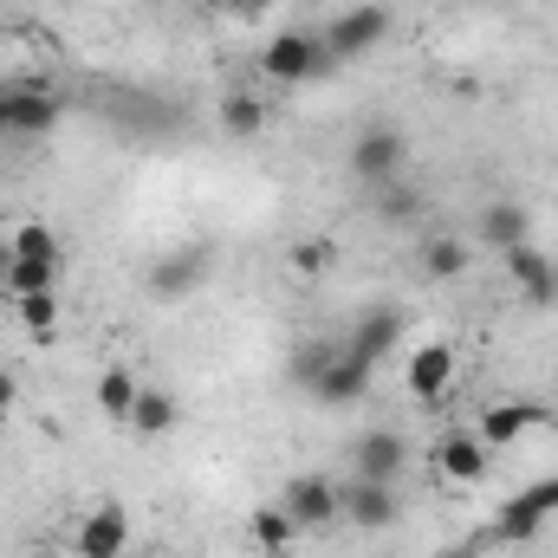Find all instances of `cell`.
Segmentation results:
<instances>
[{
    "mask_svg": "<svg viewBox=\"0 0 558 558\" xmlns=\"http://www.w3.org/2000/svg\"><path fill=\"white\" fill-rule=\"evenodd\" d=\"M0 286L13 292V299H26V292H59V260H7V274H0Z\"/></svg>",
    "mask_w": 558,
    "mask_h": 558,
    "instance_id": "21",
    "label": "cell"
},
{
    "mask_svg": "<svg viewBox=\"0 0 558 558\" xmlns=\"http://www.w3.org/2000/svg\"><path fill=\"white\" fill-rule=\"evenodd\" d=\"M124 546H131V513L118 500H98L78 520V533H72V553L78 558H124Z\"/></svg>",
    "mask_w": 558,
    "mask_h": 558,
    "instance_id": "6",
    "label": "cell"
},
{
    "mask_svg": "<svg viewBox=\"0 0 558 558\" xmlns=\"http://www.w3.org/2000/svg\"><path fill=\"white\" fill-rule=\"evenodd\" d=\"M26 558H59V553H46V546H39V553H26Z\"/></svg>",
    "mask_w": 558,
    "mask_h": 558,
    "instance_id": "32",
    "label": "cell"
},
{
    "mask_svg": "<svg viewBox=\"0 0 558 558\" xmlns=\"http://www.w3.org/2000/svg\"><path fill=\"white\" fill-rule=\"evenodd\" d=\"M13 312H20V331H33L46 344L59 325V292H26V299H13Z\"/></svg>",
    "mask_w": 558,
    "mask_h": 558,
    "instance_id": "24",
    "label": "cell"
},
{
    "mask_svg": "<svg viewBox=\"0 0 558 558\" xmlns=\"http://www.w3.org/2000/svg\"><path fill=\"white\" fill-rule=\"evenodd\" d=\"M403 384H410L416 403H435V397L454 384V351H448V344H422L416 357H410V371H403Z\"/></svg>",
    "mask_w": 558,
    "mask_h": 558,
    "instance_id": "16",
    "label": "cell"
},
{
    "mask_svg": "<svg viewBox=\"0 0 558 558\" xmlns=\"http://www.w3.org/2000/svg\"><path fill=\"white\" fill-rule=\"evenodd\" d=\"M507 274H513V286H520V299H533V305L558 299V260L539 247V241L513 247V254H507Z\"/></svg>",
    "mask_w": 558,
    "mask_h": 558,
    "instance_id": "13",
    "label": "cell"
},
{
    "mask_svg": "<svg viewBox=\"0 0 558 558\" xmlns=\"http://www.w3.org/2000/svg\"><path fill=\"white\" fill-rule=\"evenodd\" d=\"M338 59L325 52V39L318 33H274L267 39V52H260V72L279 78V85H305V78H325Z\"/></svg>",
    "mask_w": 558,
    "mask_h": 558,
    "instance_id": "2",
    "label": "cell"
},
{
    "mask_svg": "<svg viewBox=\"0 0 558 558\" xmlns=\"http://www.w3.org/2000/svg\"><path fill=\"white\" fill-rule=\"evenodd\" d=\"M13 410H20V377H13V371H0V422L13 416Z\"/></svg>",
    "mask_w": 558,
    "mask_h": 558,
    "instance_id": "28",
    "label": "cell"
},
{
    "mask_svg": "<svg viewBox=\"0 0 558 558\" xmlns=\"http://www.w3.org/2000/svg\"><path fill=\"white\" fill-rule=\"evenodd\" d=\"M267 7H274V0H228L221 13H241V20H254V13H267Z\"/></svg>",
    "mask_w": 558,
    "mask_h": 558,
    "instance_id": "29",
    "label": "cell"
},
{
    "mask_svg": "<svg viewBox=\"0 0 558 558\" xmlns=\"http://www.w3.org/2000/svg\"><path fill=\"white\" fill-rule=\"evenodd\" d=\"M553 410L546 403H487L481 422H474V435L487 441V448H513V441H526L533 428H546Z\"/></svg>",
    "mask_w": 558,
    "mask_h": 558,
    "instance_id": "8",
    "label": "cell"
},
{
    "mask_svg": "<svg viewBox=\"0 0 558 558\" xmlns=\"http://www.w3.org/2000/svg\"><path fill=\"white\" fill-rule=\"evenodd\" d=\"M481 241L500 247V254L526 247V241H533V208H526V202H487V208H481Z\"/></svg>",
    "mask_w": 558,
    "mask_h": 558,
    "instance_id": "14",
    "label": "cell"
},
{
    "mask_svg": "<svg viewBox=\"0 0 558 558\" xmlns=\"http://www.w3.org/2000/svg\"><path fill=\"white\" fill-rule=\"evenodd\" d=\"M397 338H403V312H364L357 325H351V338H344V351L351 357H364V364H377V357H390L397 351Z\"/></svg>",
    "mask_w": 558,
    "mask_h": 558,
    "instance_id": "15",
    "label": "cell"
},
{
    "mask_svg": "<svg viewBox=\"0 0 558 558\" xmlns=\"http://www.w3.org/2000/svg\"><path fill=\"white\" fill-rule=\"evenodd\" d=\"M13 85H20V78H0V137H7V111H13Z\"/></svg>",
    "mask_w": 558,
    "mask_h": 558,
    "instance_id": "30",
    "label": "cell"
},
{
    "mask_svg": "<svg viewBox=\"0 0 558 558\" xmlns=\"http://www.w3.org/2000/svg\"><path fill=\"white\" fill-rule=\"evenodd\" d=\"M338 520H351V526H364V533H384L390 520H397V481H344V513Z\"/></svg>",
    "mask_w": 558,
    "mask_h": 558,
    "instance_id": "10",
    "label": "cell"
},
{
    "mask_svg": "<svg viewBox=\"0 0 558 558\" xmlns=\"http://www.w3.org/2000/svg\"><path fill=\"white\" fill-rule=\"evenodd\" d=\"M247 533H254V546L267 558H286L292 553V533H299V520L286 513V507H260L254 520H247Z\"/></svg>",
    "mask_w": 558,
    "mask_h": 558,
    "instance_id": "20",
    "label": "cell"
},
{
    "mask_svg": "<svg viewBox=\"0 0 558 558\" xmlns=\"http://www.w3.org/2000/svg\"><path fill=\"white\" fill-rule=\"evenodd\" d=\"M371 371H377V364L351 357V351H344V338H338L331 364L312 377V397H318V403H331V410H344V403H364V390H371Z\"/></svg>",
    "mask_w": 558,
    "mask_h": 558,
    "instance_id": "7",
    "label": "cell"
},
{
    "mask_svg": "<svg viewBox=\"0 0 558 558\" xmlns=\"http://www.w3.org/2000/svg\"><path fill=\"white\" fill-rule=\"evenodd\" d=\"M20 260H65V247H59V234L46 228V221H20V234L7 241Z\"/></svg>",
    "mask_w": 558,
    "mask_h": 558,
    "instance_id": "25",
    "label": "cell"
},
{
    "mask_svg": "<svg viewBox=\"0 0 558 558\" xmlns=\"http://www.w3.org/2000/svg\"><path fill=\"white\" fill-rule=\"evenodd\" d=\"M202 274H208V254H162L156 267H149V292L156 299H189L195 286H202Z\"/></svg>",
    "mask_w": 558,
    "mask_h": 558,
    "instance_id": "17",
    "label": "cell"
},
{
    "mask_svg": "<svg viewBox=\"0 0 558 558\" xmlns=\"http://www.w3.org/2000/svg\"><path fill=\"white\" fill-rule=\"evenodd\" d=\"M7 260H13V247H7V241H0V274H7Z\"/></svg>",
    "mask_w": 558,
    "mask_h": 558,
    "instance_id": "31",
    "label": "cell"
},
{
    "mask_svg": "<svg viewBox=\"0 0 558 558\" xmlns=\"http://www.w3.org/2000/svg\"><path fill=\"white\" fill-rule=\"evenodd\" d=\"M403 162H410V137L397 131V124H364L357 143H351V175L364 182V189H384V182H397L403 175Z\"/></svg>",
    "mask_w": 558,
    "mask_h": 558,
    "instance_id": "1",
    "label": "cell"
},
{
    "mask_svg": "<svg viewBox=\"0 0 558 558\" xmlns=\"http://www.w3.org/2000/svg\"><path fill=\"white\" fill-rule=\"evenodd\" d=\"M331 351H338L331 338H312V344H299V357H292V377H299V384L312 390V377H318V371L331 364Z\"/></svg>",
    "mask_w": 558,
    "mask_h": 558,
    "instance_id": "26",
    "label": "cell"
},
{
    "mask_svg": "<svg viewBox=\"0 0 558 558\" xmlns=\"http://www.w3.org/2000/svg\"><path fill=\"white\" fill-rule=\"evenodd\" d=\"M403 461H410V441H403L397 428H371V435H357V448H351L357 481H397Z\"/></svg>",
    "mask_w": 558,
    "mask_h": 558,
    "instance_id": "11",
    "label": "cell"
},
{
    "mask_svg": "<svg viewBox=\"0 0 558 558\" xmlns=\"http://www.w3.org/2000/svg\"><path fill=\"white\" fill-rule=\"evenodd\" d=\"M553 513H558V474H546V481L520 487V494L500 507V520H494V546H520V539H533Z\"/></svg>",
    "mask_w": 558,
    "mask_h": 558,
    "instance_id": "3",
    "label": "cell"
},
{
    "mask_svg": "<svg viewBox=\"0 0 558 558\" xmlns=\"http://www.w3.org/2000/svg\"><path fill=\"white\" fill-rule=\"evenodd\" d=\"M318 39H325V52H331L338 65H344V59H364L371 46L390 39V7H344Z\"/></svg>",
    "mask_w": 558,
    "mask_h": 558,
    "instance_id": "4",
    "label": "cell"
},
{
    "mask_svg": "<svg viewBox=\"0 0 558 558\" xmlns=\"http://www.w3.org/2000/svg\"><path fill=\"white\" fill-rule=\"evenodd\" d=\"M221 124H228V137H260L267 131V105L234 92V98H221Z\"/></svg>",
    "mask_w": 558,
    "mask_h": 558,
    "instance_id": "23",
    "label": "cell"
},
{
    "mask_svg": "<svg viewBox=\"0 0 558 558\" xmlns=\"http://www.w3.org/2000/svg\"><path fill=\"white\" fill-rule=\"evenodd\" d=\"M279 507H286L299 526H331V520L344 513V487H338L331 474H292L286 494H279Z\"/></svg>",
    "mask_w": 558,
    "mask_h": 558,
    "instance_id": "5",
    "label": "cell"
},
{
    "mask_svg": "<svg viewBox=\"0 0 558 558\" xmlns=\"http://www.w3.org/2000/svg\"><path fill=\"white\" fill-rule=\"evenodd\" d=\"M175 422H182V403H175L169 390H149V384H143V397H137V410H131V422H124V428H131V435H143V441H162Z\"/></svg>",
    "mask_w": 558,
    "mask_h": 558,
    "instance_id": "18",
    "label": "cell"
},
{
    "mask_svg": "<svg viewBox=\"0 0 558 558\" xmlns=\"http://www.w3.org/2000/svg\"><path fill=\"white\" fill-rule=\"evenodd\" d=\"M377 208H384V215H390V221H410V215H416V195H410V189H403V175H397V182H384V189H377Z\"/></svg>",
    "mask_w": 558,
    "mask_h": 558,
    "instance_id": "27",
    "label": "cell"
},
{
    "mask_svg": "<svg viewBox=\"0 0 558 558\" xmlns=\"http://www.w3.org/2000/svg\"><path fill=\"white\" fill-rule=\"evenodd\" d=\"M137 397H143L137 371H124V364H111V371L98 377V410H105L111 422H131V410H137Z\"/></svg>",
    "mask_w": 558,
    "mask_h": 558,
    "instance_id": "19",
    "label": "cell"
},
{
    "mask_svg": "<svg viewBox=\"0 0 558 558\" xmlns=\"http://www.w3.org/2000/svg\"><path fill=\"white\" fill-rule=\"evenodd\" d=\"M137 558H162V553H137Z\"/></svg>",
    "mask_w": 558,
    "mask_h": 558,
    "instance_id": "34",
    "label": "cell"
},
{
    "mask_svg": "<svg viewBox=\"0 0 558 558\" xmlns=\"http://www.w3.org/2000/svg\"><path fill=\"white\" fill-rule=\"evenodd\" d=\"M487 441L474 435V428H448L441 441H435V468H441V481H454V487H474L481 474H487Z\"/></svg>",
    "mask_w": 558,
    "mask_h": 558,
    "instance_id": "9",
    "label": "cell"
},
{
    "mask_svg": "<svg viewBox=\"0 0 558 558\" xmlns=\"http://www.w3.org/2000/svg\"><path fill=\"white\" fill-rule=\"evenodd\" d=\"M46 131H59V98L46 85L20 78L13 85V111H7V137H46Z\"/></svg>",
    "mask_w": 558,
    "mask_h": 558,
    "instance_id": "12",
    "label": "cell"
},
{
    "mask_svg": "<svg viewBox=\"0 0 558 558\" xmlns=\"http://www.w3.org/2000/svg\"><path fill=\"white\" fill-rule=\"evenodd\" d=\"M202 7H228V0H202Z\"/></svg>",
    "mask_w": 558,
    "mask_h": 558,
    "instance_id": "33",
    "label": "cell"
},
{
    "mask_svg": "<svg viewBox=\"0 0 558 558\" xmlns=\"http://www.w3.org/2000/svg\"><path fill=\"white\" fill-rule=\"evenodd\" d=\"M422 267H428V279H461L468 274V247L454 234H428L422 241Z\"/></svg>",
    "mask_w": 558,
    "mask_h": 558,
    "instance_id": "22",
    "label": "cell"
}]
</instances>
